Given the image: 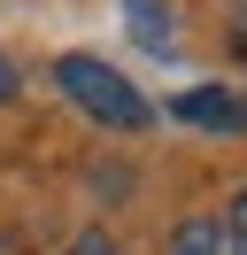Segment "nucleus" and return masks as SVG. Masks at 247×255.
Instances as JSON below:
<instances>
[{
  "label": "nucleus",
  "mask_w": 247,
  "mask_h": 255,
  "mask_svg": "<svg viewBox=\"0 0 247 255\" xmlns=\"http://www.w3.org/2000/svg\"><path fill=\"white\" fill-rule=\"evenodd\" d=\"M54 85L93 116V124H108V131H139V124H154L147 93H139L124 70H108L101 54H62V62H54Z\"/></svg>",
  "instance_id": "obj_1"
},
{
  "label": "nucleus",
  "mask_w": 247,
  "mask_h": 255,
  "mask_svg": "<svg viewBox=\"0 0 247 255\" xmlns=\"http://www.w3.org/2000/svg\"><path fill=\"white\" fill-rule=\"evenodd\" d=\"M170 116H185V124H209V131H240V93H224V85H193V93L170 101Z\"/></svg>",
  "instance_id": "obj_2"
},
{
  "label": "nucleus",
  "mask_w": 247,
  "mask_h": 255,
  "mask_svg": "<svg viewBox=\"0 0 247 255\" xmlns=\"http://www.w3.org/2000/svg\"><path fill=\"white\" fill-rule=\"evenodd\" d=\"M170 255H232L224 217H185V224H178V240H170Z\"/></svg>",
  "instance_id": "obj_3"
},
{
  "label": "nucleus",
  "mask_w": 247,
  "mask_h": 255,
  "mask_svg": "<svg viewBox=\"0 0 247 255\" xmlns=\"http://www.w3.org/2000/svg\"><path fill=\"white\" fill-rule=\"evenodd\" d=\"M124 16H131V39H139V47H154V54L170 47V8H162V0H124Z\"/></svg>",
  "instance_id": "obj_4"
},
{
  "label": "nucleus",
  "mask_w": 247,
  "mask_h": 255,
  "mask_svg": "<svg viewBox=\"0 0 247 255\" xmlns=\"http://www.w3.org/2000/svg\"><path fill=\"white\" fill-rule=\"evenodd\" d=\"M224 232H232V248H247V186L232 193V209H224Z\"/></svg>",
  "instance_id": "obj_5"
},
{
  "label": "nucleus",
  "mask_w": 247,
  "mask_h": 255,
  "mask_svg": "<svg viewBox=\"0 0 247 255\" xmlns=\"http://www.w3.org/2000/svg\"><path fill=\"white\" fill-rule=\"evenodd\" d=\"M70 255H124V248H116V240H101V232H77V248H70Z\"/></svg>",
  "instance_id": "obj_6"
},
{
  "label": "nucleus",
  "mask_w": 247,
  "mask_h": 255,
  "mask_svg": "<svg viewBox=\"0 0 247 255\" xmlns=\"http://www.w3.org/2000/svg\"><path fill=\"white\" fill-rule=\"evenodd\" d=\"M240 124H247V93H240Z\"/></svg>",
  "instance_id": "obj_7"
}]
</instances>
